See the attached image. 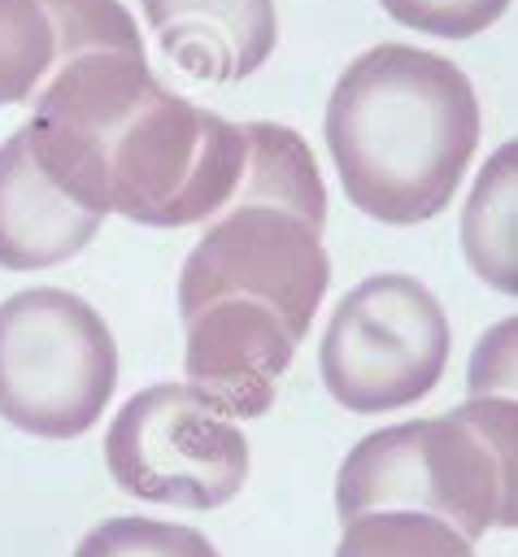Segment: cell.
<instances>
[{"instance_id": "16", "label": "cell", "mask_w": 518, "mask_h": 557, "mask_svg": "<svg viewBox=\"0 0 518 557\" xmlns=\"http://www.w3.org/2000/svg\"><path fill=\"white\" fill-rule=\"evenodd\" d=\"M492 444L501 466V527H518V400L514 396H466L457 405Z\"/></svg>"}, {"instance_id": "17", "label": "cell", "mask_w": 518, "mask_h": 557, "mask_svg": "<svg viewBox=\"0 0 518 557\" xmlns=\"http://www.w3.org/2000/svg\"><path fill=\"white\" fill-rule=\"evenodd\" d=\"M466 396H514L518 400V313L492 322L466 366Z\"/></svg>"}, {"instance_id": "11", "label": "cell", "mask_w": 518, "mask_h": 557, "mask_svg": "<svg viewBox=\"0 0 518 557\" xmlns=\"http://www.w3.org/2000/svg\"><path fill=\"white\" fill-rule=\"evenodd\" d=\"M461 252L488 287L518 296V139H505L474 174L461 209Z\"/></svg>"}, {"instance_id": "12", "label": "cell", "mask_w": 518, "mask_h": 557, "mask_svg": "<svg viewBox=\"0 0 518 557\" xmlns=\"http://www.w3.org/2000/svg\"><path fill=\"white\" fill-rule=\"evenodd\" d=\"M61 57V26L48 0H0V109L26 104Z\"/></svg>"}, {"instance_id": "9", "label": "cell", "mask_w": 518, "mask_h": 557, "mask_svg": "<svg viewBox=\"0 0 518 557\" xmlns=\"http://www.w3.org/2000/svg\"><path fill=\"white\" fill-rule=\"evenodd\" d=\"M161 52L200 83H239L279 39L274 0H139Z\"/></svg>"}, {"instance_id": "10", "label": "cell", "mask_w": 518, "mask_h": 557, "mask_svg": "<svg viewBox=\"0 0 518 557\" xmlns=\"http://www.w3.org/2000/svg\"><path fill=\"white\" fill-rule=\"evenodd\" d=\"M100 222L39 170L26 126L0 144V270L61 265L96 239Z\"/></svg>"}, {"instance_id": "15", "label": "cell", "mask_w": 518, "mask_h": 557, "mask_svg": "<svg viewBox=\"0 0 518 557\" xmlns=\"http://www.w3.org/2000/svg\"><path fill=\"white\" fill-rule=\"evenodd\" d=\"M379 4L392 22L422 35H440V39L483 35L509 9V0H379Z\"/></svg>"}, {"instance_id": "7", "label": "cell", "mask_w": 518, "mask_h": 557, "mask_svg": "<svg viewBox=\"0 0 518 557\" xmlns=\"http://www.w3.org/2000/svg\"><path fill=\"white\" fill-rule=\"evenodd\" d=\"M104 466L126 496L218 509L248 479V440L239 418L192 383H152L135 392L104 431Z\"/></svg>"}, {"instance_id": "1", "label": "cell", "mask_w": 518, "mask_h": 557, "mask_svg": "<svg viewBox=\"0 0 518 557\" xmlns=\"http://www.w3.org/2000/svg\"><path fill=\"white\" fill-rule=\"evenodd\" d=\"M26 139L70 200L139 226L209 222L248 170V131L170 91L148 70L144 39L57 61Z\"/></svg>"}, {"instance_id": "3", "label": "cell", "mask_w": 518, "mask_h": 557, "mask_svg": "<svg viewBox=\"0 0 518 557\" xmlns=\"http://www.w3.org/2000/svg\"><path fill=\"white\" fill-rule=\"evenodd\" d=\"M248 170L178 274V313L213 300H257L283 313L300 335L331 287L326 187L313 148L279 122H248Z\"/></svg>"}, {"instance_id": "6", "label": "cell", "mask_w": 518, "mask_h": 557, "mask_svg": "<svg viewBox=\"0 0 518 557\" xmlns=\"http://www.w3.org/2000/svg\"><path fill=\"white\" fill-rule=\"evenodd\" d=\"M453 331L427 283L414 274H370L331 313L318 370L348 413H396L422 400L448 366Z\"/></svg>"}, {"instance_id": "4", "label": "cell", "mask_w": 518, "mask_h": 557, "mask_svg": "<svg viewBox=\"0 0 518 557\" xmlns=\"http://www.w3.org/2000/svg\"><path fill=\"white\" fill-rule=\"evenodd\" d=\"M118 387L109 322L65 287H26L0 305V418L39 440H74Z\"/></svg>"}, {"instance_id": "8", "label": "cell", "mask_w": 518, "mask_h": 557, "mask_svg": "<svg viewBox=\"0 0 518 557\" xmlns=\"http://www.w3.org/2000/svg\"><path fill=\"white\" fill-rule=\"evenodd\" d=\"M187 383L213 396L235 418H261L274 405L279 379L287 374L300 331L257 300H213L183 313Z\"/></svg>"}, {"instance_id": "5", "label": "cell", "mask_w": 518, "mask_h": 557, "mask_svg": "<svg viewBox=\"0 0 518 557\" xmlns=\"http://www.w3.org/2000/svg\"><path fill=\"white\" fill-rule=\"evenodd\" d=\"M501 500L496 453L461 409L370 431L335 474V513L344 522L370 509H422L479 540L501 527Z\"/></svg>"}, {"instance_id": "14", "label": "cell", "mask_w": 518, "mask_h": 557, "mask_svg": "<svg viewBox=\"0 0 518 557\" xmlns=\"http://www.w3.org/2000/svg\"><path fill=\"white\" fill-rule=\"evenodd\" d=\"M74 557H218V548L183 522L109 518L78 540Z\"/></svg>"}, {"instance_id": "2", "label": "cell", "mask_w": 518, "mask_h": 557, "mask_svg": "<svg viewBox=\"0 0 518 557\" xmlns=\"http://www.w3.org/2000/svg\"><path fill=\"white\" fill-rule=\"evenodd\" d=\"M479 126L466 70L414 44H374L353 57L322 117L344 196L387 226H414L453 205Z\"/></svg>"}, {"instance_id": "13", "label": "cell", "mask_w": 518, "mask_h": 557, "mask_svg": "<svg viewBox=\"0 0 518 557\" xmlns=\"http://www.w3.org/2000/svg\"><path fill=\"white\" fill-rule=\"evenodd\" d=\"M335 557H474L470 540L422 509H370L344 522Z\"/></svg>"}]
</instances>
